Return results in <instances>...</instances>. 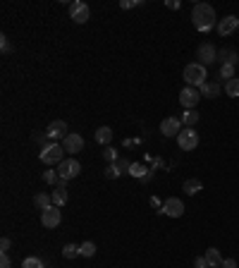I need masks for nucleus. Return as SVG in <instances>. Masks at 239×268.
I'll return each instance as SVG.
<instances>
[{
    "instance_id": "37",
    "label": "nucleus",
    "mask_w": 239,
    "mask_h": 268,
    "mask_svg": "<svg viewBox=\"0 0 239 268\" xmlns=\"http://www.w3.org/2000/svg\"><path fill=\"white\" fill-rule=\"evenodd\" d=\"M194 266H196V268H208V261H206V256H196V259H194Z\"/></svg>"
},
{
    "instance_id": "39",
    "label": "nucleus",
    "mask_w": 239,
    "mask_h": 268,
    "mask_svg": "<svg viewBox=\"0 0 239 268\" xmlns=\"http://www.w3.org/2000/svg\"><path fill=\"white\" fill-rule=\"evenodd\" d=\"M222 268H237V261H235V259H225V261H222Z\"/></svg>"
},
{
    "instance_id": "28",
    "label": "nucleus",
    "mask_w": 239,
    "mask_h": 268,
    "mask_svg": "<svg viewBox=\"0 0 239 268\" xmlns=\"http://www.w3.org/2000/svg\"><path fill=\"white\" fill-rule=\"evenodd\" d=\"M43 182H48V184H55V187H58V182H60L58 170H53V168H51V170H46V173H43Z\"/></svg>"
},
{
    "instance_id": "25",
    "label": "nucleus",
    "mask_w": 239,
    "mask_h": 268,
    "mask_svg": "<svg viewBox=\"0 0 239 268\" xmlns=\"http://www.w3.org/2000/svg\"><path fill=\"white\" fill-rule=\"evenodd\" d=\"M93 254H96V244H93V242H84V244H79V256L91 259Z\"/></svg>"
},
{
    "instance_id": "7",
    "label": "nucleus",
    "mask_w": 239,
    "mask_h": 268,
    "mask_svg": "<svg viewBox=\"0 0 239 268\" xmlns=\"http://www.w3.org/2000/svg\"><path fill=\"white\" fill-rule=\"evenodd\" d=\"M199 101H201V91H196L194 87H184L179 91V103L184 106V110H194Z\"/></svg>"
},
{
    "instance_id": "14",
    "label": "nucleus",
    "mask_w": 239,
    "mask_h": 268,
    "mask_svg": "<svg viewBox=\"0 0 239 268\" xmlns=\"http://www.w3.org/2000/svg\"><path fill=\"white\" fill-rule=\"evenodd\" d=\"M239 29V19L235 15H227L225 19H220L218 22V31H220V36H230V34H235Z\"/></svg>"
},
{
    "instance_id": "11",
    "label": "nucleus",
    "mask_w": 239,
    "mask_h": 268,
    "mask_svg": "<svg viewBox=\"0 0 239 268\" xmlns=\"http://www.w3.org/2000/svg\"><path fill=\"white\" fill-rule=\"evenodd\" d=\"M160 213H165V215H170V218H179V215L184 213V204H182V199H177V197L168 199V201L163 204Z\"/></svg>"
},
{
    "instance_id": "36",
    "label": "nucleus",
    "mask_w": 239,
    "mask_h": 268,
    "mask_svg": "<svg viewBox=\"0 0 239 268\" xmlns=\"http://www.w3.org/2000/svg\"><path fill=\"white\" fill-rule=\"evenodd\" d=\"M144 173H146V168H144V165H134V163H132V175H137V178H141Z\"/></svg>"
},
{
    "instance_id": "38",
    "label": "nucleus",
    "mask_w": 239,
    "mask_h": 268,
    "mask_svg": "<svg viewBox=\"0 0 239 268\" xmlns=\"http://www.w3.org/2000/svg\"><path fill=\"white\" fill-rule=\"evenodd\" d=\"M10 266H12L10 256H7V254H2V256H0V268H10Z\"/></svg>"
},
{
    "instance_id": "9",
    "label": "nucleus",
    "mask_w": 239,
    "mask_h": 268,
    "mask_svg": "<svg viewBox=\"0 0 239 268\" xmlns=\"http://www.w3.org/2000/svg\"><path fill=\"white\" fill-rule=\"evenodd\" d=\"M62 149H65V153H79V151L84 149V139H82V134H77V132L67 134V137L62 139Z\"/></svg>"
},
{
    "instance_id": "32",
    "label": "nucleus",
    "mask_w": 239,
    "mask_h": 268,
    "mask_svg": "<svg viewBox=\"0 0 239 268\" xmlns=\"http://www.w3.org/2000/svg\"><path fill=\"white\" fill-rule=\"evenodd\" d=\"M103 158H105L108 163H115V161H118V151H115V149H110V146H108V149L103 151Z\"/></svg>"
},
{
    "instance_id": "13",
    "label": "nucleus",
    "mask_w": 239,
    "mask_h": 268,
    "mask_svg": "<svg viewBox=\"0 0 239 268\" xmlns=\"http://www.w3.org/2000/svg\"><path fill=\"white\" fill-rule=\"evenodd\" d=\"M179 132H182V120L165 118L160 122V134H165V137H177Z\"/></svg>"
},
{
    "instance_id": "3",
    "label": "nucleus",
    "mask_w": 239,
    "mask_h": 268,
    "mask_svg": "<svg viewBox=\"0 0 239 268\" xmlns=\"http://www.w3.org/2000/svg\"><path fill=\"white\" fill-rule=\"evenodd\" d=\"M46 165H60L62 161H65V149H62V144H51L48 149H43L41 151V156H38Z\"/></svg>"
},
{
    "instance_id": "15",
    "label": "nucleus",
    "mask_w": 239,
    "mask_h": 268,
    "mask_svg": "<svg viewBox=\"0 0 239 268\" xmlns=\"http://www.w3.org/2000/svg\"><path fill=\"white\" fill-rule=\"evenodd\" d=\"M218 58L222 60V65H235V67H237L239 53L235 51V48H222V51L218 53Z\"/></svg>"
},
{
    "instance_id": "30",
    "label": "nucleus",
    "mask_w": 239,
    "mask_h": 268,
    "mask_svg": "<svg viewBox=\"0 0 239 268\" xmlns=\"http://www.w3.org/2000/svg\"><path fill=\"white\" fill-rule=\"evenodd\" d=\"M115 165H118L120 175H124V173H129V170H132V163H129V161H124V158H118V161H115Z\"/></svg>"
},
{
    "instance_id": "12",
    "label": "nucleus",
    "mask_w": 239,
    "mask_h": 268,
    "mask_svg": "<svg viewBox=\"0 0 239 268\" xmlns=\"http://www.w3.org/2000/svg\"><path fill=\"white\" fill-rule=\"evenodd\" d=\"M48 137L53 139V142H60V139H65L69 132H67V122H62V120H53L51 125H48Z\"/></svg>"
},
{
    "instance_id": "5",
    "label": "nucleus",
    "mask_w": 239,
    "mask_h": 268,
    "mask_svg": "<svg viewBox=\"0 0 239 268\" xmlns=\"http://www.w3.org/2000/svg\"><path fill=\"white\" fill-rule=\"evenodd\" d=\"M177 144L182 151H194L199 146V134L194 132V127H184L177 134Z\"/></svg>"
},
{
    "instance_id": "22",
    "label": "nucleus",
    "mask_w": 239,
    "mask_h": 268,
    "mask_svg": "<svg viewBox=\"0 0 239 268\" xmlns=\"http://www.w3.org/2000/svg\"><path fill=\"white\" fill-rule=\"evenodd\" d=\"M96 142L98 144H110L113 142V129L110 127H98L96 129Z\"/></svg>"
},
{
    "instance_id": "23",
    "label": "nucleus",
    "mask_w": 239,
    "mask_h": 268,
    "mask_svg": "<svg viewBox=\"0 0 239 268\" xmlns=\"http://www.w3.org/2000/svg\"><path fill=\"white\" fill-rule=\"evenodd\" d=\"M196 122H199V113H196V108H194V110H184V113H182V125H184V127H194Z\"/></svg>"
},
{
    "instance_id": "1",
    "label": "nucleus",
    "mask_w": 239,
    "mask_h": 268,
    "mask_svg": "<svg viewBox=\"0 0 239 268\" xmlns=\"http://www.w3.org/2000/svg\"><path fill=\"white\" fill-rule=\"evenodd\" d=\"M191 22H194V27L199 31H206L208 34L213 27H215V10L210 7V5H206V2H199L194 10H191Z\"/></svg>"
},
{
    "instance_id": "34",
    "label": "nucleus",
    "mask_w": 239,
    "mask_h": 268,
    "mask_svg": "<svg viewBox=\"0 0 239 268\" xmlns=\"http://www.w3.org/2000/svg\"><path fill=\"white\" fill-rule=\"evenodd\" d=\"M137 5H141V2H139V0H122V2H120L122 10H129V7H137Z\"/></svg>"
},
{
    "instance_id": "16",
    "label": "nucleus",
    "mask_w": 239,
    "mask_h": 268,
    "mask_svg": "<svg viewBox=\"0 0 239 268\" xmlns=\"http://www.w3.org/2000/svg\"><path fill=\"white\" fill-rule=\"evenodd\" d=\"M206 261H208V268H222V256H220V251L215 249V247H210L206 249Z\"/></svg>"
},
{
    "instance_id": "18",
    "label": "nucleus",
    "mask_w": 239,
    "mask_h": 268,
    "mask_svg": "<svg viewBox=\"0 0 239 268\" xmlns=\"http://www.w3.org/2000/svg\"><path fill=\"white\" fill-rule=\"evenodd\" d=\"M182 189L191 197V194H199L201 189H204V182L201 179H196V178H191V179H184V184H182Z\"/></svg>"
},
{
    "instance_id": "27",
    "label": "nucleus",
    "mask_w": 239,
    "mask_h": 268,
    "mask_svg": "<svg viewBox=\"0 0 239 268\" xmlns=\"http://www.w3.org/2000/svg\"><path fill=\"white\" fill-rule=\"evenodd\" d=\"M220 77H222L225 82L235 79V65H220Z\"/></svg>"
},
{
    "instance_id": "4",
    "label": "nucleus",
    "mask_w": 239,
    "mask_h": 268,
    "mask_svg": "<svg viewBox=\"0 0 239 268\" xmlns=\"http://www.w3.org/2000/svg\"><path fill=\"white\" fill-rule=\"evenodd\" d=\"M82 173V163L77 161V158H65L62 163L58 165V175H60V179H74L77 175Z\"/></svg>"
},
{
    "instance_id": "20",
    "label": "nucleus",
    "mask_w": 239,
    "mask_h": 268,
    "mask_svg": "<svg viewBox=\"0 0 239 268\" xmlns=\"http://www.w3.org/2000/svg\"><path fill=\"white\" fill-rule=\"evenodd\" d=\"M31 139H34V144H36V146H41V151L48 149L51 144H55V142L48 137V132H34V137H31Z\"/></svg>"
},
{
    "instance_id": "31",
    "label": "nucleus",
    "mask_w": 239,
    "mask_h": 268,
    "mask_svg": "<svg viewBox=\"0 0 239 268\" xmlns=\"http://www.w3.org/2000/svg\"><path fill=\"white\" fill-rule=\"evenodd\" d=\"M105 178L108 179H118L120 178V170L115 163H108V168H105Z\"/></svg>"
},
{
    "instance_id": "26",
    "label": "nucleus",
    "mask_w": 239,
    "mask_h": 268,
    "mask_svg": "<svg viewBox=\"0 0 239 268\" xmlns=\"http://www.w3.org/2000/svg\"><path fill=\"white\" fill-rule=\"evenodd\" d=\"M62 256H65V259L79 256V244H65V247H62Z\"/></svg>"
},
{
    "instance_id": "29",
    "label": "nucleus",
    "mask_w": 239,
    "mask_h": 268,
    "mask_svg": "<svg viewBox=\"0 0 239 268\" xmlns=\"http://www.w3.org/2000/svg\"><path fill=\"white\" fill-rule=\"evenodd\" d=\"M22 268H46V264H43L38 256H29V259H24Z\"/></svg>"
},
{
    "instance_id": "6",
    "label": "nucleus",
    "mask_w": 239,
    "mask_h": 268,
    "mask_svg": "<svg viewBox=\"0 0 239 268\" xmlns=\"http://www.w3.org/2000/svg\"><path fill=\"white\" fill-rule=\"evenodd\" d=\"M69 17H72V22H77V24L89 22V17H91L89 5H86V2H82V0H74V2L69 5Z\"/></svg>"
},
{
    "instance_id": "2",
    "label": "nucleus",
    "mask_w": 239,
    "mask_h": 268,
    "mask_svg": "<svg viewBox=\"0 0 239 268\" xmlns=\"http://www.w3.org/2000/svg\"><path fill=\"white\" fill-rule=\"evenodd\" d=\"M208 72H206V67L204 65H199V62H189L187 67H184V82H187V87H204L208 79Z\"/></svg>"
},
{
    "instance_id": "33",
    "label": "nucleus",
    "mask_w": 239,
    "mask_h": 268,
    "mask_svg": "<svg viewBox=\"0 0 239 268\" xmlns=\"http://www.w3.org/2000/svg\"><path fill=\"white\" fill-rule=\"evenodd\" d=\"M0 51L7 55V53H12V43L7 41V36H0Z\"/></svg>"
},
{
    "instance_id": "40",
    "label": "nucleus",
    "mask_w": 239,
    "mask_h": 268,
    "mask_svg": "<svg viewBox=\"0 0 239 268\" xmlns=\"http://www.w3.org/2000/svg\"><path fill=\"white\" fill-rule=\"evenodd\" d=\"M165 5H168L170 10H179V0H165Z\"/></svg>"
},
{
    "instance_id": "24",
    "label": "nucleus",
    "mask_w": 239,
    "mask_h": 268,
    "mask_svg": "<svg viewBox=\"0 0 239 268\" xmlns=\"http://www.w3.org/2000/svg\"><path fill=\"white\" fill-rule=\"evenodd\" d=\"M225 93H227L230 98H239V77L225 82Z\"/></svg>"
},
{
    "instance_id": "10",
    "label": "nucleus",
    "mask_w": 239,
    "mask_h": 268,
    "mask_svg": "<svg viewBox=\"0 0 239 268\" xmlns=\"http://www.w3.org/2000/svg\"><path fill=\"white\" fill-rule=\"evenodd\" d=\"M60 220H62V215H60V211L58 206H51V209H46V211H41V223H43V228H58L60 225Z\"/></svg>"
},
{
    "instance_id": "17",
    "label": "nucleus",
    "mask_w": 239,
    "mask_h": 268,
    "mask_svg": "<svg viewBox=\"0 0 239 268\" xmlns=\"http://www.w3.org/2000/svg\"><path fill=\"white\" fill-rule=\"evenodd\" d=\"M34 206H36V209H41V211L51 209V206H53V197H51V194H46V192H38V194L34 197Z\"/></svg>"
},
{
    "instance_id": "19",
    "label": "nucleus",
    "mask_w": 239,
    "mask_h": 268,
    "mask_svg": "<svg viewBox=\"0 0 239 268\" xmlns=\"http://www.w3.org/2000/svg\"><path fill=\"white\" fill-rule=\"evenodd\" d=\"M199 89H201V96H206V98H218L220 96V84L218 82H206Z\"/></svg>"
},
{
    "instance_id": "21",
    "label": "nucleus",
    "mask_w": 239,
    "mask_h": 268,
    "mask_svg": "<svg viewBox=\"0 0 239 268\" xmlns=\"http://www.w3.org/2000/svg\"><path fill=\"white\" fill-rule=\"evenodd\" d=\"M53 197V206H65L67 204V187H55V192L51 194Z\"/></svg>"
},
{
    "instance_id": "8",
    "label": "nucleus",
    "mask_w": 239,
    "mask_h": 268,
    "mask_svg": "<svg viewBox=\"0 0 239 268\" xmlns=\"http://www.w3.org/2000/svg\"><path fill=\"white\" fill-rule=\"evenodd\" d=\"M196 58H199V65H210V62H215L218 60V51H215V46L213 43H201L199 48H196Z\"/></svg>"
},
{
    "instance_id": "35",
    "label": "nucleus",
    "mask_w": 239,
    "mask_h": 268,
    "mask_svg": "<svg viewBox=\"0 0 239 268\" xmlns=\"http://www.w3.org/2000/svg\"><path fill=\"white\" fill-rule=\"evenodd\" d=\"M10 247H12V242H10L7 237L0 239V251H2V254H7V251H10Z\"/></svg>"
}]
</instances>
